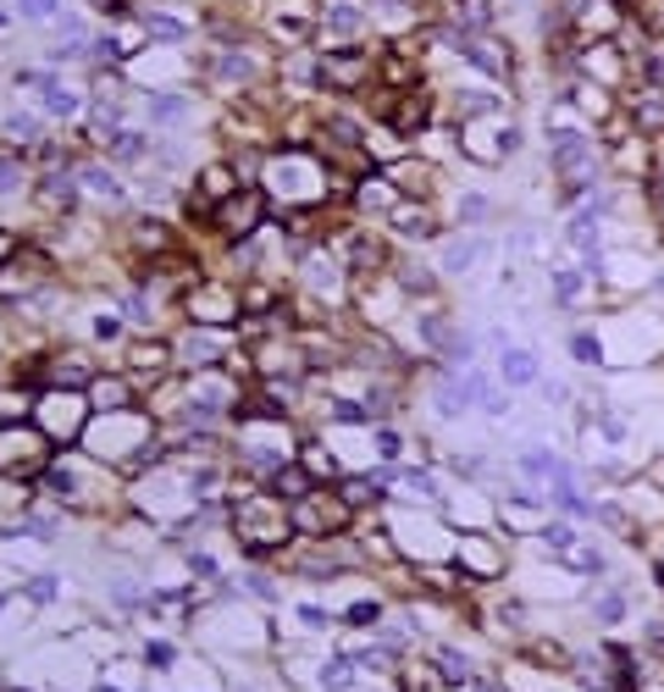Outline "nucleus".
<instances>
[{
    "label": "nucleus",
    "mask_w": 664,
    "mask_h": 692,
    "mask_svg": "<svg viewBox=\"0 0 664 692\" xmlns=\"http://www.w3.org/2000/svg\"><path fill=\"white\" fill-rule=\"evenodd\" d=\"M288 499H277L272 488L266 493H244V509H238V538H244V549H272V543H283L294 527V509H283Z\"/></svg>",
    "instance_id": "nucleus-1"
},
{
    "label": "nucleus",
    "mask_w": 664,
    "mask_h": 692,
    "mask_svg": "<svg viewBox=\"0 0 664 692\" xmlns=\"http://www.w3.org/2000/svg\"><path fill=\"white\" fill-rule=\"evenodd\" d=\"M316 28H321V0H272L266 7V34L283 50L316 45Z\"/></svg>",
    "instance_id": "nucleus-2"
},
{
    "label": "nucleus",
    "mask_w": 664,
    "mask_h": 692,
    "mask_svg": "<svg viewBox=\"0 0 664 692\" xmlns=\"http://www.w3.org/2000/svg\"><path fill=\"white\" fill-rule=\"evenodd\" d=\"M266 216H272V200L261 189H238L222 206H211V227H222L227 238H256Z\"/></svg>",
    "instance_id": "nucleus-3"
},
{
    "label": "nucleus",
    "mask_w": 664,
    "mask_h": 692,
    "mask_svg": "<svg viewBox=\"0 0 664 692\" xmlns=\"http://www.w3.org/2000/svg\"><path fill=\"white\" fill-rule=\"evenodd\" d=\"M294 527L310 538H332V532H349V504L339 499V488H316L294 504Z\"/></svg>",
    "instance_id": "nucleus-4"
},
{
    "label": "nucleus",
    "mask_w": 664,
    "mask_h": 692,
    "mask_svg": "<svg viewBox=\"0 0 664 692\" xmlns=\"http://www.w3.org/2000/svg\"><path fill=\"white\" fill-rule=\"evenodd\" d=\"M493 350H498V383H505L510 394L543 383V361H537V350H526V343H510L505 332H493Z\"/></svg>",
    "instance_id": "nucleus-5"
},
{
    "label": "nucleus",
    "mask_w": 664,
    "mask_h": 692,
    "mask_svg": "<svg viewBox=\"0 0 664 692\" xmlns=\"http://www.w3.org/2000/svg\"><path fill=\"white\" fill-rule=\"evenodd\" d=\"M261 72H266V61L256 50H244V45H233V50H222L211 61V83H216V90H227V95H249Z\"/></svg>",
    "instance_id": "nucleus-6"
},
{
    "label": "nucleus",
    "mask_w": 664,
    "mask_h": 692,
    "mask_svg": "<svg viewBox=\"0 0 664 692\" xmlns=\"http://www.w3.org/2000/svg\"><path fill=\"white\" fill-rule=\"evenodd\" d=\"M382 227H388L393 238H404V244H432V238H443L449 222H443L427 200H399V211H393Z\"/></svg>",
    "instance_id": "nucleus-7"
},
{
    "label": "nucleus",
    "mask_w": 664,
    "mask_h": 692,
    "mask_svg": "<svg viewBox=\"0 0 664 692\" xmlns=\"http://www.w3.org/2000/svg\"><path fill=\"white\" fill-rule=\"evenodd\" d=\"M493 249V238L487 233H443V244H438V272L443 278H471L476 267H482V255Z\"/></svg>",
    "instance_id": "nucleus-8"
},
{
    "label": "nucleus",
    "mask_w": 664,
    "mask_h": 692,
    "mask_svg": "<svg viewBox=\"0 0 664 692\" xmlns=\"http://www.w3.org/2000/svg\"><path fill=\"white\" fill-rule=\"evenodd\" d=\"M139 23H144V34H150L155 45H189V39L200 34V17L173 12V7H144V12H139Z\"/></svg>",
    "instance_id": "nucleus-9"
},
{
    "label": "nucleus",
    "mask_w": 664,
    "mask_h": 692,
    "mask_svg": "<svg viewBox=\"0 0 664 692\" xmlns=\"http://www.w3.org/2000/svg\"><path fill=\"white\" fill-rule=\"evenodd\" d=\"M593 289L598 283L581 267H548V300H554V310H588Z\"/></svg>",
    "instance_id": "nucleus-10"
},
{
    "label": "nucleus",
    "mask_w": 664,
    "mask_h": 692,
    "mask_svg": "<svg viewBox=\"0 0 664 692\" xmlns=\"http://www.w3.org/2000/svg\"><path fill=\"white\" fill-rule=\"evenodd\" d=\"M620 106L642 139H664V90H626Z\"/></svg>",
    "instance_id": "nucleus-11"
},
{
    "label": "nucleus",
    "mask_w": 664,
    "mask_h": 692,
    "mask_svg": "<svg viewBox=\"0 0 664 692\" xmlns=\"http://www.w3.org/2000/svg\"><path fill=\"white\" fill-rule=\"evenodd\" d=\"M626 23H631L626 17V0H588V12L576 17V34L581 39H615Z\"/></svg>",
    "instance_id": "nucleus-12"
},
{
    "label": "nucleus",
    "mask_w": 664,
    "mask_h": 692,
    "mask_svg": "<svg viewBox=\"0 0 664 692\" xmlns=\"http://www.w3.org/2000/svg\"><path fill=\"white\" fill-rule=\"evenodd\" d=\"M388 178L399 184V195H404V200H427V195H432V184H438V166H432V161H422V155H404V161H393V166H388Z\"/></svg>",
    "instance_id": "nucleus-13"
},
{
    "label": "nucleus",
    "mask_w": 664,
    "mask_h": 692,
    "mask_svg": "<svg viewBox=\"0 0 664 692\" xmlns=\"http://www.w3.org/2000/svg\"><path fill=\"white\" fill-rule=\"evenodd\" d=\"M554 560H559L570 576H588V582H604V576H609V554H604L598 543H588V538H576V543L559 549Z\"/></svg>",
    "instance_id": "nucleus-14"
},
{
    "label": "nucleus",
    "mask_w": 664,
    "mask_h": 692,
    "mask_svg": "<svg viewBox=\"0 0 664 692\" xmlns=\"http://www.w3.org/2000/svg\"><path fill=\"white\" fill-rule=\"evenodd\" d=\"M588 610H593V621H598L604 632H615V626L631 621V593H626V587H598V593L588 598Z\"/></svg>",
    "instance_id": "nucleus-15"
},
{
    "label": "nucleus",
    "mask_w": 664,
    "mask_h": 692,
    "mask_svg": "<svg viewBox=\"0 0 664 692\" xmlns=\"http://www.w3.org/2000/svg\"><path fill=\"white\" fill-rule=\"evenodd\" d=\"M565 350H570V361H576V366H588V372H604V366H609V343H604V332H598V327H576Z\"/></svg>",
    "instance_id": "nucleus-16"
},
{
    "label": "nucleus",
    "mask_w": 664,
    "mask_h": 692,
    "mask_svg": "<svg viewBox=\"0 0 664 692\" xmlns=\"http://www.w3.org/2000/svg\"><path fill=\"white\" fill-rule=\"evenodd\" d=\"M39 200L56 206V211H72V200H78V172L72 166H50L45 178H39Z\"/></svg>",
    "instance_id": "nucleus-17"
},
{
    "label": "nucleus",
    "mask_w": 664,
    "mask_h": 692,
    "mask_svg": "<svg viewBox=\"0 0 664 692\" xmlns=\"http://www.w3.org/2000/svg\"><path fill=\"white\" fill-rule=\"evenodd\" d=\"M393 278H399V289L410 294V300H432L438 294V272L427 267V261H415V255H410V261H393Z\"/></svg>",
    "instance_id": "nucleus-18"
},
{
    "label": "nucleus",
    "mask_w": 664,
    "mask_h": 692,
    "mask_svg": "<svg viewBox=\"0 0 664 692\" xmlns=\"http://www.w3.org/2000/svg\"><path fill=\"white\" fill-rule=\"evenodd\" d=\"M144 117H150V128H166V122H183V117H194V101L189 95H144Z\"/></svg>",
    "instance_id": "nucleus-19"
},
{
    "label": "nucleus",
    "mask_w": 664,
    "mask_h": 692,
    "mask_svg": "<svg viewBox=\"0 0 664 692\" xmlns=\"http://www.w3.org/2000/svg\"><path fill=\"white\" fill-rule=\"evenodd\" d=\"M493 211H498V206H493V195L465 189V195L454 200V227H471V233H476V227H487V222H493Z\"/></svg>",
    "instance_id": "nucleus-20"
},
{
    "label": "nucleus",
    "mask_w": 664,
    "mask_h": 692,
    "mask_svg": "<svg viewBox=\"0 0 664 692\" xmlns=\"http://www.w3.org/2000/svg\"><path fill=\"white\" fill-rule=\"evenodd\" d=\"M39 101H45V112H50V117H72V112H83V95H78V90H67V78H56V72H50V83L39 90Z\"/></svg>",
    "instance_id": "nucleus-21"
},
{
    "label": "nucleus",
    "mask_w": 664,
    "mask_h": 692,
    "mask_svg": "<svg viewBox=\"0 0 664 692\" xmlns=\"http://www.w3.org/2000/svg\"><path fill=\"white\" fill-rule=\"evenodd\" d=\"M222 350H227V343L216 332H189L183 338V361L189 366H222Z\"/></svg>",
    "instance_id": "nucleus-22"
},
{
    "label": "nucleus",
    "mask_w": 664,
    "mask_h": 692,
    "mask_svg": "<svg viewBox=\"0 0 664 692\" xmlns=\"http://www.w3.org/2000/svg\"><path fill=\"white\" fill-rule=\"evenodd\" d=\"M0 133H7V144H17V150H28V144H39V139H45V128H39V117H34V112H12L7 122H0Z\"/></svg>",
    "instance_id": "nucleus-23"
},
{
    "label": "nucleus",
    "mask_w": 664,
    "mask_h": 692,
    "mask_svg": "<svg viewBox=\"0 0 664 692\" xmlns=\"http://www.w3.org/2000/svg\"><path fill=\"white\" fill-rule=\"evenodd\" d=\"M78 184H83V189H95V195H106V200H117V195H122V184H117V172H111V166H100V161H90V166H78Z\"/></svg>",
    "instance_id": "nucleus-24"
},
{
    "label": "nucleus",
    "mask_w": 664,
    "mask_h": 692,
    "mask_svg": "<svg viewBox=\"0 0 664 692\" xmlns=\"http://www.w3.org/2000/svg\"><path fill=\"white\" fill-rule=\"evenodd\" d=\"M299 466H305V471H310V477H316L321 488H332V482H339V460H332V455H327L321 444H310V449L299 455Z\"/></svg>",
    "instance_id": "nucleus-25"
},
{
    "label": "nucleus",
    "mask_w": 664,
    "mask_h": 692,
    "mask_svg": "<svg viewBox=\"0 0 664 692\" xmlns=\"http://www.w3.org/2000/svg\"><path fill=\"white\" fill-rule=\"evenodd\" d=\"M399 488H404V493H415V499H438V493H443V488H438V477H432L427 466H404V471H399Z\"/></svg>",
    "instance_id": "nucleus-26"
},
{
    "label": "nucleus",
    "mask_w": 664,
    "mask_h": 692,
    "mask_svg": "<svg viewBox=\"0 0 664 692\" xmlns=\"http://www.w3.org/2000/svg\"><path fill=\"white\" fill-rule=\"evenodd\" d=\"M371 444H377V455H382L388 466H399V460H404V432H399L393 421H382V426H377V438H371Z\"/></svg>",
    "instance_id": "nucleus-27"
},
{
    "label": "nucleus",
    "mask_w": 664,
    "mask_h": 692,
    "mask_svg": "<svg viewBox=\"0 0 664 692\" xmlns=\"http://www.w3.org/2000/svg\"><path fill=\"white\" fill-rule=\"evenodd\" d=\"M23 189V150L0 155V195H17Z\"/></svg>",
    "instance_id": "nucleus-28"
},
{
    "label": "nucleus",
    "mask_w": 664,
    "mask_h": 692,
    "mask_svg": "<svg viewBox=\"0 0 664 692\" xmlns=\"http://www.w3.org/2000/svg\"><path fill=\"white\" fill-rule=\"evenodd\" d=\"M17 17L23 23H56L61 17V0H17Z\"/></svg>",
    "instance_id": "nucleus-29"
},
{
    "label": "nucleus",
    "mask_w": 664,
    "mask_h": 692,
    "mask_svg": "<svg viewBox=\"0 0 664 692\" xmlns=\"http://www.w3.org/2000/svg\"><path fill=\"white\" fill-rule=\"evenodd\" d=\"M476 410H482V415H493V421H505V415H510V394H505V388L493 383V388H487V394L476 399Z\"/></svg>",
    "instance_id": "nucleus-30"
},
{
    "label": "nucleus",
    "mask_w": 664,
    "mask_h": 692,
    "mask_svg": "<svg viewBox=\"0 0 664 692\" xmlns=\"http://www.w3.org/2000/svg\"><path fill=\"white\" fill-rule=\"evenodd\" d=\"M537 388H543V404H559V410L570 404V388H565V383H554V377H543Z\"/></svg>",
    "instance_id": "nucleus-31"
},
{
    "label": "nucleus",
    "mask_w": 664,
    "mask_h": 692,
    "mask_svg": "<svg viewBox=\"0 0 664 692\" xmlns=\"http://www.w3.org/2000/svg\"><path fill=\"white\" fill-rule=\"evenodd\" d=\"M349 621H355V626H371V621H382V603H355V610H349Z\"/></svg>",
    "instance_id": "nucleus-32"
},
{
    "label": "nucleus",
    "mask_w": 664,
    "mask_h": 692,
    "mask_svg": "<svg viewBox=\"0 0 664 692\" xmlns=\"http://www.w3.org/2000/svg\"><path fill=\"white\" fill-rule=\"evenodd\" d=\"M349 676H355L349 665H327V670H321V681H327V687H349Z\"/></svg>",
    "instance_id": "nucleus-33"
},
{
    "label": "nucleus",
    "mask_w": 664,
    "mask_h": 692,
    "mask_svg": "<svg viewBox=\"0 0 664 692\" xmlns=\"http://www.w3.org/2000/svg\"><path fill=\"white\" fill-rule=\"evenodd\" d=\"M28 593H34V598H50V593H56V576H34V587H28Z\"/></svg>",
    "instance_id": "nucleus-34"
},
{
    "label": "nucleus",
    "mask_w": 664,
    "mask_h": 692,
    "mask_svg": "<svg viewBox=\"0 0 664 692\" xmlns=\"http://www.w3.org/2000/svg\"><path fill=\"white\" fill-rule=\"evenodd\" d=\"M510 7H521V12H537V7H543V0H510Z\"/></svg>",
    "instance_id": "nucleus-35"
},
{
    "label": "nucleus",
    "mask_w": 664,
    "mask_h": 692,
    "mask_svg": "<svg viewBox=\"0 0 664 692\" xmlns=\"http://www.w3.org/2000/svg\"><path fill=\"white\" fill-rule=\"evenodd\" d=\"M0 28H12V12L7 7H0Z\"/></svg>",
    "instance_id": "nucleus-36"
}]
</instances>
